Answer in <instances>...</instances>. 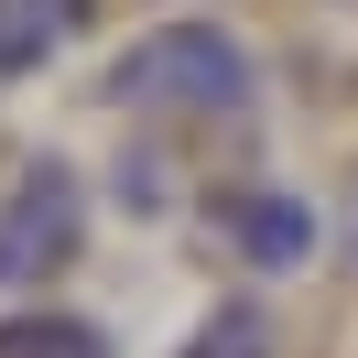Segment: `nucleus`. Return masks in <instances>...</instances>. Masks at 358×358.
<instances>
[{
	"label": "nucleus",
	"mask_w": 358,
	"mask_h": 358,
	"mask_svg": "<svg viewBox=\"0 0 358 358\" xmlns=\"http://www.w3.org/2000/svg\"><path fill=\"white\" fill-rule=\"evenodd\" d=\"M66 22H76L66 0H0V76H33V66L55 55Z\"/></svg>",
	"instance_id": "obj_5"
},
{
	"label": "nucleus",
	"mask_w": 358,
	"mask_h": 358,
	"mask_svg": "<svg viewBox=\"0 0 358 358\" xmlns=\"http://www.w3.org/2000/svg\"><path fill=\"white\" fill-rule=\"evenodd\" d=\"M174 358H271V315H261V304H239V293H228V304L206 315V326L185 336Z\"/></svg>",
	"instance_id": "obj_6"
},
{
	"label": "nucleus",
	"mask_w": 358,
	"mask_h": 358,
	"mask_svg": "<svg viewBox=\"0 0 358 358\" xmlns=\"http://www.w3.org/2000/svg\"><path fill=\"white\" fill-rule=\"evenodd\" d=\"M0 358H109L87 315H0Z\"/></svg>",
	"instance_id": "obj_4"
},
{
	"label": "nucleus",
	"mask_w": 358,
	"mask_h": 358,
	"mask_svg": "<svg viewBox=\"0 0 358 358\" xmlns=\"http://www.w3.org/2000/svg\"><path fill=\"white\" fill-rule=\"evenodd\" d=\"M217 239L239 250V261H261V271H293L315 250V217H304V196H282V185H239V196H217Z\"/></svg>",
	"instance_id": "obj_3"
},
{
	"label": "nucleus",
	"mask_w": 358,
	"mask_h": 358,
	"mask_svg": "<svg viewBox=\"0 0 358 358\" xmlns=\"http://www.w3.org/2000/svg\"><path fill=\"white\" fill-rule=\"evenodd\" d=\"M109 98L120 109H174V120H228V109H250V55L217 22H163L109 66Z\"/></svg>",
	"instance_id": "obj_1"
},
{
	"label": "nucleus",
	"mask_w": 358,
	"mask_h": 358,
	"mask_svg": "<svg viewBox=\"0 0 358 358\" xmlns=\"http://www.w3.org/2000/svg\"><path fill=\"white\" fill-rule=\"evenodd\" d=\"M76 239H87V185H76V163L33 152L22 174L0 185V293L55 282L76 261Z\"/></svg>",
	"instance_id": "obj_2"
}]
</instances>
